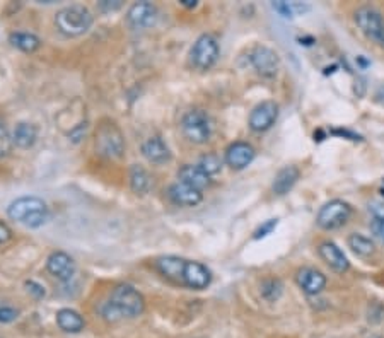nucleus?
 I'll return each instance as SVG.
<instances>
[{
	"mask_svg": "<svg viewBox=\"0 0 384 338\" xmlns=\"http://www.w3.org/2000/svg\"><path fill=\"white\" fill-rule=\"evenodd\" d=\"M146 310V299L135 287L119 283L110 294V299L101 306V316L106 321H119L123 318H137Z\"/></svg>",
	"mask_w": 384,
	"mask_h": 338,
	"instance_id": "obj_1",
	"label": "nucleus"
},
{
	"mask_svg": "<svg viewBox=\"0 0 384 338\" xmlns=\"http://www.w3.org/2000/svg\"><path fill=\"white\" fill-rule=\"evenodd\" d=\"M7 216L26 227L36 229L41 227L48 220L50 212L45 200L28 195V197H19L10 202V205L7 207Z\"/></svg>",
	"mask_w": 384,
	"mask_h": 338,
	"instance_id": "obj_2",
	"label": "nucleus"
},
{
	"mask_svg": "<svg viewBox=\"0 0 384 338\" xmlns=\"http://www.w3.org/2000/svg\"><path fill=\"white\" fill-rule=\"evenodd\" d=\"M94 23L93 12L84 6H67L55 16V24L65 36H81L88 32Z\"/></svg>",
	"mask_w": 384,
	"mask_h": 338,
	"instance_id": "obj_3",
	"label": "nucleus"
},
{
	"mask_svg": "<svg viewBox=\"0 0 384 338\" xmlns=\"http://www.w3.org/2000/svg\"><path fill=\"white\" fill-rule=\"evenodd\" d=\"M181 132H183L184 139L191 142V144L202 145L209 142L213 132V125L209 113L204 110L188 111L181 120Z\"/></svg>",
	"mask_w": 384,
	"mask_h": 338,
	"instance_id": "obj_4",
	"label": "nucleus"
},
{
	"mask_svg": "<svg viewBox=\"0 0 384 338\" xmlns=\"http://www.w3.org/2000/svg\"><path fill=\"white\" fill-rule=\"evenodd\" d=\"M96 151L101 156L110 159L122 158L125 152V140L122 132L115 123L106 122L97 129L96 132Z\"/></svg>",
	"mask_w": 384,
	"mask_h": 338,
	"instance_id": "obj_5",
	"label": "nucleus"
},
{
	"mask_svg": "<svg viewBox=\"0 0 384 338\" xmlns=\"http://www.w3.org/2000/svg\"><path fill=\"white\" fill-rule=\"evenodd\" d=\"M355 24L364 32L365 38L384 48V19L378 9L369 6L357 9L355 10Z\"/></svg>",
	"mask_w": 384,
	"mask_h": 338,
	"instance_id": "obj_6",
	"label": "nucleus"
},
{
	"mask_svg": "<svg viewBox=\"0 0 384 338\" xmlns=\"http://www.w3.org/2000/svg\"><path fill=\"white\" fill-rule=\"evenodd\" d=\"M219 43L212 35H202L193 43L190 52V60L197 71H209L219 60Z\"/></svg>",
	"mask_w": 384,
	"mask_h": 338,
	"instance_id": "obj_7",
	"label": "nucleus"
},
{
	"mask_svg": "<svg viewBox=\"0 0 384 338\" xmlns=\"http://www.w3.org/2000/svg\"><path fill=\"white\" fill-rule=\"evenodd\" d=\"M350 216H352L350 203L343 202V200H332L320 209L316 224L325 231H333V229H338L349 223Z\"/></svg>",
	"mask_w": 384,
	"mask_h": 338,
	"instance_id": "obj_8",
	"label": "nucleus"
},
{
	"mask_svg": "<svg viewBox=\"0 0 384 338\" xmlns=\"http://www.w3.org/2000/svg\"><path fill=\"white\" fill-rule=\"evenodd\" d=\"M249 62L255 67V71L258 72L263 77H275L280 67V58H278L277 52L268 46H256L253 48L251 55H249Z\"/></svg>",
	"mask_w": 384,
	"mask_h": 338,
	"instance_id": "obj_9",
	"label": "nucleus"
},
{
	"mask_svg": "<svg viewBox=\"0 0 384 338\" xmlns=\"http://www.w3.org/2000/svg\"><path fill=\"white\" fill-rule=\"evenodd\" d=\"M278 118V104L275 101H263L249 115V129L256 133L270 130Z\"/></svg>",
	"mask_w": 384,
	"mask_h": 338,
	"instance_id": "obj_10",
	"label": "nucleus"
},
{
	"mask_svg": "<svg viewBox=\"0 0 384 338\" xmlns=\"http://www.w3.org/2000/svg\"><path fill=\"white\" fill-rule=\"evenodd\" d=\"M157 7L151 2H137L126 12V21L133 29H147L157 23Z\"/></svg>",
	"mask_w": 384,
	"mask_h": 338,
	"instance_id": "obj_11",
	"label": "nucleus"
},
{
	"mask_svg": "<svg viewBox=\"0 0 384 338\" xmlns=\"http://www.w3.org/2000/svg\"><path fill=\"white\" fill-rule=\"evenodd\" d=\"M255 147L248 142H234L226 149V162L231 169L241 171L248 168L255 159Z\"/></svg>",
	"mask_w": 384,
	"mask_h": 338,
	"instance_id": "obj_12",
	"label": "nucleus"
},
{
	"mask_svg": "<svg viewBox=\"0 0 384 338\" xmlns=\"http://www.w3.org/2000/svg\"><path fill=\"white\" fill-rule=\"evenodd\" d=\"M75 268L74 258L64 252H53L46 258V270L59 281H70L75 275Z\"/></svg>",
	"mask_w": 384,
	"mask_h": 338,
	"instance_id": "obj_13",
	"label": "nucleus"
},
{
	"mask_svg": "<svg viewBox=\"0 0 384 338\" xmlns=\"http://www.w3.org/2000/svg\"><path fill=\"white\" fill-rule=\"evenodd\" d=\"M212 282V274L205 265L198 263V261L186 260L183 274V285L190 287L193 290H204L207 289Z\"/></svg>",
	"mask_w": 384,
	"mask_h": 338,
	"instance_id": "obj_14",
	"label": "nucleus"
},
{
	"mask_svg": "<svg viewBox=\"0 0 384 338\" xmlns=\"http://www.w3.org/2000/svg\"><path fill=\"white\" fill-rule=\"evenodd\" d=\"M318 253H320L321 260H323L333 272H336V274H343V272H347L350 268L347 254L343 253L342 250L338 248V245H335L333 241L320 243V246H318Z\"/></svg>",
	"mask_w": 384,
	"mask_h": 338,
	"instance_id": "obj_15",
	"label": "nucleus"
},
{
	"mask_svg": "<svg viewBox=\"0 0 384 338\" xmlns=\"http://www.w3.org/2000/svg\"><path fill=\"white\" fill-rule=\"evenodd\" d=\"M168 197L180 207H197L204 200V194L190 185L176 181L168 188Z\"/></svg>",
	"mask_w": 384,
	"mask_h": 338,
	"instance_id": "obj_16",
	"label": "nucleus"
},
{
	"mask_svg": "<svg viewBox=\"0 0 384 338\" xmlns=\"http://www.w3.org/2000/svg\"><path fill=\"white\" fill-rule=\"evenodd\" d=\"M296 282L300 289L309 296H316L326 287V277L321 274L320 270L311 267H304L300 270H297Z\"/></svg>",
	"mask_w": 384,
	"mask_h": 338,
	"instance_id": "obj_17",
	"label": "nucleus"
},
{
	"mask_svg": "<svg viewBox=\"0 0 384 338\" xmlns=\"http://www.w3.org/2000/svg\"><path fill=\"white\" fill-rule=\"evenodd\" d=\"M184 265H186V260L180 256H161L155 260V268L159 270V274L164 275L168 281L180 283V285H183Z\"/></svg>",
	"mask_w": 384,
	"mask_h": 338,
	"instance_id": "obj_18",
	"label": "nucleus"
},
{
	"mask_svg": "<svg viewBox=\"0 0 384 338\" xmlns=\"http://www.w3.org/2000/svg\"><path fill=\"white\" fill-rule=\"evenodd\" d=\"M142 154L152 165H166L171 161V151L161 137H151L142 144Z\"/></svg>",
	"mask_w": 384,
	"mask_h": 338,
	"instance_id": "obj_19",
	"label": "nucleus"
},
{
	"mask_svg": "<svg viewBox=\"0 0 384 338\" xmlns=\"http://www.w3.org/2000/svg\"><path fill=\"white\" fill-rule=\"evenodd\" d=\"M177 178L181 183L190 185L200 191H204L210 185V176L198 165H184L177 171Z\"/></svg>",
	"mask_w": 384,
	"mask_h": 338,
	"instance_id": "obj_20",
	"label": "nucleus"
},
{
	"mask_svg": "<svg viewBox=\"0 0 384 338\" xmlns=\"http://www.w3.org/2000/svg\"><path fill=\"white\" fill-rule=\"evenodd\" d=\"M299 176L300 173L296 166H285V168H282L277 173V176H275L271 190H273V194L277 195V197H284V195H287L289 191L294 188Z\"/></svg>",
	"mask_w": 384,
	"mask_h": 338,
	"instance_id": "obj_21",
	"label": "nucleus"
},
{
	"mask_svg": "<svg viewBox=\"0 0 384 338\" xmlns=\"http://www.w3.org/2000/svg\"><path fill=\"white\" fill-rule=\"evenodd\" d=\"M57 325L65 333H81L84 330L86 321L75 310L64 308V310L57 312Z\"/></svg>",
	"mask_w": 384,
	"mask_h": 338,
	"instance_id": "obj_22",
	"label": "nucleus"
},
{
	"mask_svg": "<svg viewBox=\"0 0 384 338\" xmlns=\"http://www.w3.org/2000/svg\"><path fill=\"white\" fill-rule=\"evenodd\" d=\"M38 140V129L32 123L21 122L17 123L12 132V142L19 149H30Z\"/></svg>",
	"mask_w": 384,
	"mask_h": 338,
	"instance_id": "obj_23",
	"label": "nucleus"
},
{
	"mask_svg": "<svg viewBox=\"0 0 384 338\" xmlns=\"http://www.w3.org/2000/svg\"><path fill=\"white\" fill-rule=\"evenodd\" d=\"M9 43L24 53H32L41 46V39H39L38 36L32 35V32H24V31L10 32Z\"/></svg>",
	"mask_w": 384,
	"mask_h": 338,
	"instance_id": "obj_24",
	"label": "nucleus"
},
{
	"mask_svg": "<svg viewBox=\"0 0 384 338\" xmlns=\"http://www.w3.org/2000/svg\"><path fill=\"white\" fill-rule=\"evenodd\" d=\"M130 187L137 195H146L151 188V176L142 166L133 165L130 168Z\"/></svg>",
	"mask_w": 384,
	"mask_h": 338,
	"instance_id": "obj_25",
	"label": "nucleus"
},
{
	"mask_svg": "<svg viewBox=\"0 0 384 338\" xmlns=\"http://www.w3.org/2000/svg\"><path fill=\"white\" fill-rule=\"evenodd\" d=\"M349 248L357 254V256L362 258H367L371 254H374L376 252V246L367 236L364 234H358V232H354V234L349 236Z\"/></svg>",
	"mask_w": 384,
	"mask_h": 338,
	"instance_id": "obj_26",
	"label": "nucleus"
},
{
	"mask_svg": "<svg viewBox=\"0 0 384 338\" xmlns=\"http://www.w3.org/2000/svg\"><path fill=\"white\" fill-rule=\"evenodd\" d=\"M282 292H284V283L275 277L265 279L260 285V294L268 303H275L282 296Z\"/></svg>",
	"mask_w": 384,
	"mask_h": 338,
	"instance_id": "obj_27",
	"label": "nucleus"
},
{
	"mask_svg": "<svg viewBox=\"0 0 384 338\" xmlns=\"http://www.w3.org/2000/svg\"><path fill=\"white\" fill-rule=\"evenodd\" d=\"M198 166H200V168L204 169L209 176H213V174L219 173L220 168H222V161L219 159V156L205 154V156H202L200 161H198Z\"/></svg>",
	"mask_w": 384,
	"mask_h": 338,
	"instance_id": "obj_28",
	"label": "nucleus"
},
{
	"mask_svg": "<svg viewBox=\"0 0 384 338\" xmlns=\"http://www.w3.org/2000/svg\"><path fill=\"white\" fill-rule=\"evenodd\" d=\"M12 145H14L12 135L7 132L6 126L0 125V159L6 158V156L9 154L10 149H12Z\"/></svg>",
	"mask_w": 384,
	"mask_h": 338,
	"instance_id": "obj_29",
	"label": "nucleus"
},
{
	"mask_svg": "<svg viewBox=\"0 0 384 338\" xmlns=\"http://www.w3.org/2000/svg\"><path fill=\"white\" fill-rule=\"evenodd\" d=\"M17 316H19V311L14 310V308L0 306V325H6V323L16 321Z\"/></svg>",
	"mask_w": 384,
	"mask_h": 338,
	"instance_id": "obj_30",
	"label": "nucleus"
},
{
	"mask_svg": "<svg viewBox=\"0 0 384 338\" xmlns=\"http://www.w3.org/2000/svg\"><path fill=\"white\" fill-rule=\"evenodd\" d=\"M271 7H273L275 10H277L278 14H280L282 17H287V19H292L294 17V9H292V2H273L271 3Z\"/></svg>",
	"mask_w": 384,
	"mask_h": 338,
	"instance_id": "obj_31",
	"label": "nucleus"
},
{
	"mask_svg": "<svg viewBox=\"0 0 384 338\" xmlns=\"http://www.w3.org/2000/svg\"><path fill=\"white\" fill-rule=\"evenodd\" d=\"M277 223H278L277 219H270V220H267L265 224L260 225V229H258V231L255 232V236H253V238H255V239H262V238H265V236L271 234V231H273V229L277 227Z\"/></svg>",
	"mask_w": 384,
	"mask_h": 338,
	"instance_id": "obj_32",
	"label": "nucleus"
},
{
	"mask_svg": "<svg viewBox=\"0 0 384 338\" xmlns=\"http://www.w3.org/2000/svg\"><path fill=\"white\" fill-rule=\"evenodd\" d=\"M26 290L31 294V296H35L36 299H41V297H45V294H46L45 287H43L41 283H38L35 281H28L26 282Z\"/></svg>",
	"mask_w": 384,
	"mask_h": 338,
	"instance_id": "obj_33",
	"label": "nucleus"
},
{
	"mask_svg": "<svg viewBox=\"0 0 384 338\" xmlns=\"http://www.w3.org/2000/svg\"><path fill=\"white\" fill-rule=\"evenodd\" d=\"M369 212L372 214L374 219L384 220V200H376V202L369 203Z\"/></svg>",
	"mask_w": 384,
	"mask_h": 338,
	"instance_id": "obj_34",
	"label": "nucleus"
},
{
	"mask_svg": "<svg viewBox=\"0 0 384 338\" xmlns=\"http://www.w3.org/2000/svg\"><path fill=\"white\" fill-rule=\"evenodd\" d=\"M369 227H371V232L376 236V238L379 239V241L384 245V220H379V219H372L371 224H369Z\"/></svg>",
	"mask_w": 384,
	"mask_h": 338,
	"instance_id": "obj_35",
	"label": "nucleus"
},
{
	"mask_svg": "<svg viewBox=\"0 0 384 338\" xmlns=\"http://www.w3.org/2000/svg\"><path fill=\"white\" fill-rule=\"evenodd\" d=\"M10 239H12V229H10L6 223L0 220V246L6 245V243H9Z\"/></svg>",
	"mask_w": 384,
	"mask_h": 338,
	"instance_id": "obj_36",
	"label": "nucleus"
},
{
	"mask_svg": "<svg viewBox=\"0 0 384 338\" xmlns=\"http://www.w3.org/2000/svg\"><path fill=\"white\" fill-rule=\"evenodd\" d=\"M99 7L103 10H117V9H119V7H122V2H119V0H117V2H108V0H104V2H101L99 3Z\"/></svg>",
	"mask_w": 384,
	"mask_h": 338,
	"instance_id": "obj_37",
	"label": "nucleus"
},
{
	"mask_svg": "<svg viewBox=\"0 0 384 338\" xmlns=\"http://www.w3.org/2000/svg\"><path fill=\"white\" fill-rule=\"evenodd\" d=\"M181 6L188 7V9H193V7L198 6V2H197V0H183V2H181Z\"/></svg>",
	"mask_w": 384,
	"mask_h": 338,
	"instance_id": "obj_38",
	"label": "nucleus"
},
{
	"mask_svg": "<svg viewBox=\"0 0 384 338\" xmlns=\"http://www.w3.org/2000/svg\"><path fill=\"white\" fill-rule=\"evenodd\" d=\"M379 96H381L384 100V86H381V89H379Z\"/></svg>",
	"mask_w": 384,
	"mask_h": 338,
	"instance_id": "obj_39",
	"label": "nucleus"
}]
</instances>
